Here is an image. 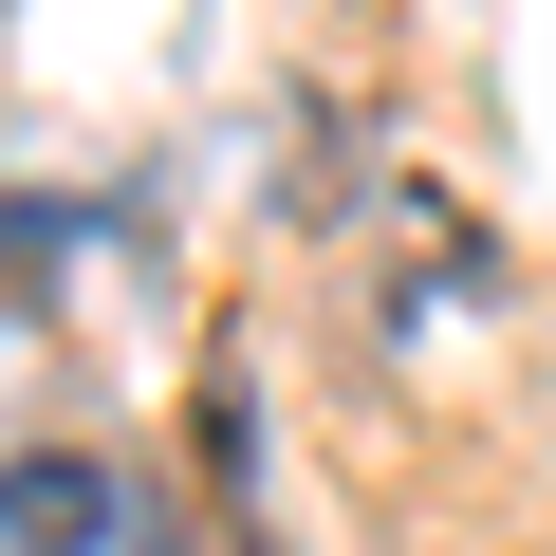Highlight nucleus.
I'll return each mask as SVG.
<instances>
[{
    "instance_id": "1",
    "label": "nucleus",
    "mask_w": 556,
    "mask_h": 556,
    "mask_svg": "<svg viewBox=\"0 0 556 556\" xmlns=\"http://www.w3.org/2000/svg\"><path fill=\"white\" fill-rule=\"evenodd\" d=\"M0 556H130V482L93 445H20L0 464Z\"/></svg>"
},
{
    "instance_id": "2",
    "label": "nucleus",
    "mask_w": 556,
    "mask_h": 556,
    "mask_svg": "<svg viewBox=\"0 0 556 556\" xmlns=\"http://www.w3.org/2000/svg\"><path fill=\"white\" fill-rule=\"evenodd\" d=\"M93 204H38V186H0V316H38V278H56V241H75Z\"/></svg>"
},
{
    "instance_id": "3",
    "label": "nucleus",
    "mask_w": 556,
    "mask_h": 556,
    "mask_svg": "<svg viewBox=\"0 0 556 556\" xmlns=\"http://www.w3.org/2000/svg\"><path fill=\"white\" fill-rule=\"evenodd\" d=\"M130 556H223V501H149L130 482Z\"/></svg>"
}]
</instances>
